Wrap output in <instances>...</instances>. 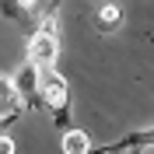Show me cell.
I'll return each instance as SVG.
<instances>
[{"label": "cell", "instance_id": "obj_1", "mask_svg": "<svg viewBox=\"0 0 154 154\" xmlns=\"http://www.w3.org/2000/svg\"><path fill=\"white\" fill-rule=\"evenodd\" d=\"M38 88H42V105L46 112L53 116V123L67 133L70 130V91H67V81L56 74V70H42L38 74Z\"/></svg>", "mask_w": 154, "mask_h": 154}, {"label": "cell", "instance_id": "obj_2", "mask_svg": "<svg viewBox=\"0 0 154 154\" xmlns=\"http://www.w3.org/2000/svg\"><path fill=\"white\" fill-rule=\"evenodd\" d=\"M56 53H60V38H56V18H46L38 25V32L28 42V63L42 74V70H56Z\"/></svg>", "mask_w": 154, "mask_h": 154}, {"label": "cell", "instance_id": "obj_9", "mask_svg": "<svg viewBox=\"0 0 154 154\" xmlns=\"http://www.w3.org/2000/svg\"><path fill=\"white\" fill-rule=\"evenodd\" d=\"M112 154H140V151H112Z\"/></svg>", "mask_w": 154, "mask_h": 154}, {"label": "cell", "instance_id": "obj_7", "mask_svg": "<svg viewBox=\"0 0 154 154\" xmlns=\"http://www.w3.org/2000/svg\"><path fill=\"white\" fill-rule=\"evenodd\" d=\"M119 21H123V11L116 7V4H105V7L98 11V18H95V28L109 35V32H116V28H119Z\"/></svg>", "mask_w": 154, "mask_h": 154}, {"label": "cell", "instance_id": "obj_8", "mask_svg": "<svg viewBox=\"0 0 154 154\" xmlns=\"http://www.w3.org/2000/svg\"><path fill=\"white\" fill-rule=\"evenodd\" d=\"M0 154H14V140L7 133H0Z\"/></svg>", "mask_w": 154, "mask_h": 154}, {"label": "cell", "instance_id": "obj_3", "mask_svg": "<svg viewBox=\"0 0 154 154\" xmlns=\"http://www.w3.org/2000/svg\"><path fill=\"white\" fill-rule=\"evenodd\" d=\"M21 112H25V102H21V95H18L14 77L0 74V130H7Z\"/></svg>", "mask_w": 154, "mask_h": 154}, {"label": "cell", "instance_id": "obj_4", "mask_svg": "<svg viewBox=\"0 0 154 154\" xmlns=\"http://www.w3.org/2000/svg\"><path fill=\"white\" fill-rule=\"evenodd\" d=\"M14 84H18V95L25 102V109H46L42 105V88H38V70L25 60V67L14 74Z\"/></svg>", "mask_w": 154, "mask_h": 154}, {"label": "cell", "instance_id": "obj_5", "mask_svg": "<svg viewBox=\"0 0 154 154\" xmlns=\"http://www.w3.org/2000/svg\"><path fill=\"white\" fill-rule=\"evenodd\" d=\"M144 147H154V126L147 130H137V133H126L123 140L102 147V154H112V151H144Z\"/></svg>", "mask_w": 154, "mask_h": 154}, {"label": "cell", "instance_id": "obj_6", "mask_svg": "<svg viewBox=\"0 0 154 154\" xmlns=\"http://www.w3.org/2000/svg\"><path fill=\"white\" fill-rule=\"evenodd\" d=\"M63 154H91V137L84 130H67L63 133Z\"/></svg>", "mask_w": 154, "mask_h": 154}]
</instances>
